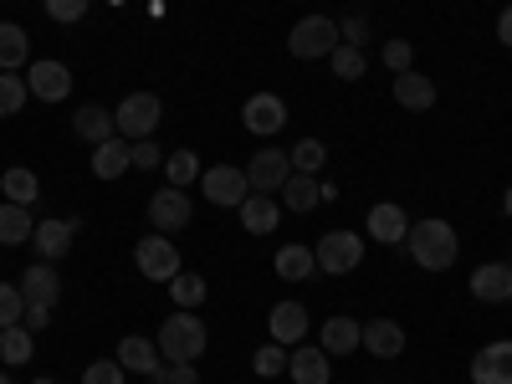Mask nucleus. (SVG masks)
<instances>
[{
	"mask_svg": "<svg viewBox=\"0 0 512 384\" xmlns=\"http://www.w3.org/2000/svg\"><path fill=\"white\" fill-rule=\"evenodd\" d=\"M159 354L169 359V364H195L200 354H205V344H210V328L190 313V308H180L175 318H164L159 323Z\"/></svg>",
	"mask_w": 512,
	"mask_h": 384,
	"instance_id": "nucleus-1",
	"label": "nucleus"
},
{
	"mask_svg": "<svg viewBox=\"0 0 512 384\" xmlns=\"http://www.w3.org/2000/svg\"><path fill=\"white\" fill-rule=\"evenodd\" d=\"M405 246H410V256H415L420 272H446V267L456 262V231H451L446 221H436V216L420 221V226H410Z\"/></svg>",
	"mask_w": 512,
	"mask_h": 384,
	"instance_id": "nucleus-2",
	"label": "nucleus"
},
{
	"mask_svg": "<svg viewBox=\"0 0 512 384\" xmlns=\"http://www.w3.org/2000/svg\"><path fill=\"white\" fill-rule=\"evenodd\" d=\"M333 47H338V21H328V16H303V21L287 31V52L297 62L333 57Z\"/></svg>",
	"mask_w": 512,
	"mask_h": 384,
	"instance_id": "nucleus-3",
	"label": "nucleus"
},
{
	"mask_svg": "<svg viewBox=\"0 0 512 384\" xmlns=\"http://www.w3.org/2000/svg\"><path fill=\"white\" fill-rule=\"evenodd\" d=\"M159 118H164V108H159V98H154V93H128V98L113 108V123H118V134H123L128 144L154 139Z\"/></svg>",
	"mask_w": 512,
	"mask_h": 384,
	"instance_id": "nucleus-4",
	"label": "nucleus"
},
{
	"mask_svg": "<svg viewBox=\"0 0 512 384\" xmlns=\"http://www.w3.org/2000/svg\"><path fill=\"white\" fill-rule=\"evenodd\" d=\"M313 256H318V272H323V277H344V272H354V267L364 262V236H354V231H328V236H318Z\"/></svg>",
	"mask_w": 512,
	"mask_h": 384,
	"instance_id": "nucleus-5",
	"label": "nucleus"
},
{
	"mask_svg": "<svg viewBox=\"0 0 512 384\" xmlns=\"http://www.w3.org/2000/svg\"><path fill=\"white\" fill-rule=\"evenodd\" d=\"M134 267H139V277H149V282H175V277L185 272L175 241H169L164 231H159V236H144V241L134 246Z\"/></svg>",
	"mask_w": 512,
	"mask_h": 384,
	"instance_id": "nucleus-6",
	"label": "nucleus"
},
{
	"mask_svg": "<svg viewBox=\"0 0 512 384\" xmlns=\"http://www.w3.org/2000/svg\"><path fill=\"white\" fill-rule=\"evenodd\" d=\"M200 190H205L210 205L241 210V200L251 195V180H246V169H236V164H216V169H205V175H200Z\"/></svg>",
	"mask_w": 512,
	"mask_h": 384,
	"instance_id": "nucleus-7",
	"label": "nucleus"
},
{
	"mask_svg": "<svg viewBox=\"0 0 512 384\" xmlns=\"http://www.w3.org/2000/svg\"><path fill=\"white\" fill-rule=\"evenodd\" d=\"M292 175V159L287 149H262V154H251L246 164V180H251V195H277Z\"/></svg>",
	"mask_w": 512,
	"mask_h": 384,
	"instance_id": "nucleus-8",
	"label": "nucleus"
},
{
	"mask_svg": "<svg viewBox=\"0 0 512 384\" xmlns=\"http://www.w3.org/2000/svg\"><path fill=\"white\" fill-rule=\"evenodd\" d=\"M190 216H195V205H190V195L185 190H175V185H169V190H159L154 200H149V226L154 231H185L190 226Z\"/></svg>",
	"mask_w": 512,
	"mask_h": 384,
	"instance_id": "nucleus-9",
	"label": "nucleus"
},
{
	"mask_svg": "<svg viewBox=\"0 0 512 384\" xmlns=\"http://www.w3.org/2000/svg\"><path fill=\"white\" fill-rule=\"evenodd\" d=\"M241 123L251 128V134L272 139V134H282V123H287V103L277 93H251L246 108H241Z\"/></svg>",
	"mask_w": 512,
	"mask_h": 384,
	"instance_id": "nucleus-10",
	"label": "nucleus"
},
{
	"mask_svg": "<svg viewBox=\"0 0 512 384\" xmlns=\"http://www.w3.org/2000/svg\"><path fill=\"white\" fill-rule=\"evenodd\" d=\"M26 88L41 98V103H62L67 93H72V67L67 62H31V72H26Z\"/></svg>",
	"mask_w": 512,
	"mask_h": 384,
	"instance_id": "nucleus-11",
	"label": "nucleus"
},
{
	"mask_svg": "<svg viewBox=\"0 0 512 384\" xmlns=\"http://www.w3.org/2000/svg\"><path fill=\"white\" fill-rule=\"evenodd\" d=\"M21 297H26V308H57V297H62V282L52 272V262H36L21 272Z\"/></svg>",
	"mask_w": 512,
	"mask_h": 384,
	"instance_id": "nucleus-12",
	"label": "nucleus"
},
{
	"mask_svg": "<svg viewBox=\"0 0 512 384\" xmlns=\"http://www.w3.org/2000/svg\"><path fill=\"white\" fill-rule=\"evenodd\" d=\"M287 374H292V384H328L333 359L323 354V344H318V349H313V344H297V349L287 354Z\"/></svg>",
	"mask_w": 512,
	"mask_h": 384,
	"instance_id": "nucleus-13",
	"label": "nucleus"
},
{
	"mask_svg": "<svg viewBox=\"0 0 512 384\" xmlns=\"http://www.w3.org/2000/svg\"><path fill=\"white\" fill-rule=\"evenodd\" d=\"M472 384H512V344H487L472 359Z\"/></svg>",
	"mask_w": 512,
	"mask_h": 384,
	"instance_id": "nucleus-14",
	"label": "nucleus"
},
{
	"mask_svg": "<svg viewBox=\"0 0 512 384\" xmlns=\"http://www.w3.org/2000/svg\"><path fill=\"white\" fill-rule=\"evenodd\" d=\"M267 328H272V344L297 349V344H303V333H308V308L303 303H277L272 318H267Z\"/></svg>",
	"mask_w": 512,
	"mask_h": 384,
	"instance_id": "nucleus-15",
	"label": "nucleus"
},
{
	"mask_svg": "<svg viewBox=\"0 0 512 384\" xmlns=\"http://www.w3.org/2000/svg\"><path fill=\"white\" fill-rule=\"evenodd\" d=\"M359 349H369L374 359H400L405 354V328L395 318H374V323H364V344Z\"/></svg>",
	"mask_w": 512,
	"mask_h": 384,
	"instance_id": "nucleus-16",
	"label": "nucleus"
},
{
	"mask_svg": "<svg viewBox=\"0 0 512 384\" xmlns=\"http://www.w3.org/2000/svg\"><path fill=\"white\" fill-rule=\"evenodd\" d=\"M395 103L400 108H410V113H431L436 108V82L431 77H425V72H400L395 77Z\"/></svg>",
	"mask_w": 512,
	"mask_h": 384,
	"instance_id": "nucleus-17",
	"label": "nucleus"
},
{
	"mask_svg": "<svg viewBox=\"0 0 512 384\" xmlns=\"http://www.w3.org/2000/svg\"><path fill=\"white\" fill-rule=\"evenodd\" d=\"M466 287H472V297H477V303H507L512 272H507V262H482L472 277H466Z\"/></svg>",
	"mask_w": 512,
	"mask_h": 384,
	"instance_id": "nucleus-18",
	"label": "nucleus"
},
{
	"mask_svg": "<svg viewBox=\"0 0 512 384\" xmlns=\"http://www.w3.org/2000/svg\"><path fill=\"white\" fill-rule=\"evenodd\" d=\"M77 226H82L77 216H72V221H41V226H36V236H31V241H36V251H41V262H62V256L72 251Z\"/></svg>",
	"mask_w": 512,
	"mask_h": 384,
	"instance_id": "nucleus-19",
	"label": "nucleus"
},
{
	"mask_svg": "<svg viewBox=\"0 0 512 384\" xmlns=\"http://www.w3.org/2000/svg\"><path fill=\"white\" fill-rule=\"evenodd\" d=\"M128 164H134V144H128L123 134H113V139L93 144V175H98V180H118Z\"/></svg>",
	"mask_w": 512,
	"mask_h": 384,
	"instance_id": "nucleus-20",
	"label": "nucleus"
},
{
	"mask_svg": "<svg viewBox=\"0 0 512 384\" xmlns=\"http://www.w3.org/2000/svg\"><path fill=\"white\" fill-rule=\"evenodd\" d=\"M369 236H374L379 246H405V236H410L405 210H400V205H374V210H369Z\"/></svg>",
	"mask_w": 512,
	"mask_h": 384,
	"instance_id": "nucleus-21",
	"label": "nucleus"
},
{
	"mask_svg": "<svg viewBox=\"0 0 512 384\" xmlns=\"http://www.w3.org/2000/svg\"><path fill=\"white\" fill-rule=\"evenodd\" d=\"M123 369H134V374H159L164 364V354H159V344H149V338H139V333H128L123 344H118V354H113Z\"/></svg>",
	"mask_w": 512,
	"mask_h": 384,
	"instance_id": "nucleus-22",
	"label": "nucleus"
},
{
	"mask_svg": "<svg viewBox=\"0 0 512 384\" xmlns=\"http://www.w3.org/2000/svg\"><path fill=\"white\" fill-rule=\"evenodd\" d=\"M277 221H282V205H277L272 195H246V200H241V226H246L251 236H272Z\"/></svg>",
	"mask_w": 512,
	"mask_h": 384,
	"instance_id": "nucleus-23",
	"label": "nucleus"
},
{
	"mask_svg": "<svg viewBox=\"0 0 512 384\" xmlns=\"http://www.w3.org/2000/svg\"><path fill=\"white\" fill-rule=\"evenodd\" d=\"M272 267L282 282H308V277H318V256H313V246H282L272 256Z\"/></svg>",
	"mask_w": 512,
	"mask_h": 384,
	"instance_id": "nucleus-24",
	"label": "nucleus"
},
{
	"mask_svg": "<svg viewBox=\"0 0 512 384\" xmlns=\"http://www.w3.org/2000/svg\"><path fill=\"white\" fill-rule=\"evenodd\" d=\"M277 195H282V205L292 210V216H308V210L323 205V185H318L313 175H287V185H282Z\"/></svg>",
	"mask_w": 512,
	"mask_h": 384,
	"instance_id": "nucleus-25",
	"label": "nucleus"
},
{
	"mask_svg": "<svg viewBox=\"0 0 512 384\" xmlns=\"http://www.w3.org/2000/svg\"><path fill=\"white\" fill-rule=\"evenodd\" d=\"M31 62V36L16 21H0V72H21Z\"/></svg>",
	"mask_w": 512,
	"mask_h": 384,
	"instance_id": "nucleus-26",
	"label": "nucleus"
},
{
	"mask_svg": "<svg viewBox=\"0 0 512 384\" xmlns=\"http://www.w3.org/2000/svg\"><path fill=\"white\" fill-rule=\"evenodd\" d=\"M72 134H77V139H88V144H103V139L118 134V123H113L108 108L88 103V108H77V113H72Z\"/></svg>",
	"mask_w": 512,
	"mask_h": 384,
	"instance_id": "nucleus-27",
	"label": "nucleus"
},
{
	"mask_svg": "<svg viewBox=\"0 0 512 384\" xmlns=\"http://www.w3.org/2000/svg\"><path fill=\"white\" fill-rule=\"evenodd\" d=\"M359 344H364V328H359L354 318H328V323H323V354H328V359H333V354L344 359V354H354Z\"/></svg>",
	"mask_w": 512,
	"mask_h": 384,
	"instance_id": "nucleus-28",
	"label": "nucleus"
},
{
	"mask_svg": "<svg viewBox=\"0 0 512 384\" xmlns=\"http://www.w3.org/2000/svg\"><path fill=\"white\" fill-rule=\"evenodd\" d=\"M0 195H6L11 205H36L41 200V180L31 175V169H6V175H0Z\"/></svg>",
	"mask_w": 512,
	"mask_h": 384,
	"instance_id": "nucleus-29",
	"label": "nucleus"
},
{
	"mask_svg": "<svg viewBox=\"0 0 512 384\" xmlns=\"http://www.w3.org/2000/svg\"><path fill=\"white\" fill-rule=\"evenodd\" d=\"M31 354H36V338H31V328H26V323L0 328V359H6L11 369H16V364H31Z\"/></svg>",
	"mask_w": 512,
	"mask_h": 384,
	"instance_id": "nucleus-30",
	"label": "nucleus"
},
{
	"mask_svg": "<svg viewBox=\"0 0 512 384\" xmlns=\"http://www.w3.org/2000/svg\"><path fill=\"white\" fill-rule=\"evenodd\" d=\"M36 236V221L26 216V205H0V246H21V241H31Z\"/></svg>",
	"mask_w": 512,
	"mask_h": 384,
	"instance_id": "nucleus-31",
	"label": "nucleus"
},
{
	"mask_svg": "<svg viewBox=\"0 0 512 384\" xmlns=\"http://www.w3.org/2000/svg\"><path fill=\"white\" fill-rule=\"evenodd\" d=\"M164 175H169V185L175 190H190L205 169H200V154L195 149H175V154H164Z\"/></svg>",
	"mask_w": 512,
	"mask_h": 384,
	"instance_id": "nucleus-32",
	"label": "nucleus"
},
{
	"mask_svg": "<svg viewBox=\"0 0 512 384\" xmlns=\"http://www.w3.org/2000/svg\"><path fill=\"white\" fill-rule=\"evenodd\" d=\"M287 159H292V175H318L328 164V149H323V139H303L297 149H287Z\"/></svg>",
	"mask_w": 512,
	"mask_h": 384,
	"instance_id": "nucleus-33",
	"label": "nucleus"
},
{
	"mask_svg": "<svg viewBox=\"0 0 512 384\" xmlns=\"http://www.w3.org/2000/svg\"><path fill=\"white\" fill-rule=\"evenodd\" d=\"M333 72H338V82H359L364 72H369V62H364V52L359 47H349V41H338V47H333Z\"/></svg>",
	"mask_w": 512,
	"mask_h": 384,
	"instance_id": "nucleus-34",
	"label": "nucleus"
},
{
	"mask_svg": "<svg viewBox=\"0 0 512 384\" xmlns=\"http://www.w3.org/2000/svg\"><path fill=\"white\" fill-rule=\"evenodd\" d=\"M26 98H31V88L16 77V72H0V118H16L21 108H26Z\"/></svg>",
	"mask_w": 512,
	"mask_h": 384,
	"instance_id": "nucleus-35",
	"label": "nucleus"
},
{
	"mask_svg": "<svg viewBox=\"0 0 512 384\" xmlns=\"http://www.w3.org/2000/svg\"><path fill=\"white\" fill-rule=\"evenodd\" d=\"M169 297H175V308H200L205 303V277H195V272H180L175 282H169Z\"/></svg>",
	"mask_w": 512,
	"mask_h": 384,
	"instance_id": "nucleus-36",
	"label": "nucleus"
},
{
	"mask_svg": "<svg viewBox=\"0 0 512 384\" xmlns=\"http://www.w3.org/2000/svg\"><path fill=\"white\" fill-rule=\"evenodd\" d=\"M21 318H26V297H21V287L0 282V328H11V323H21Z\"/></svg>",
	"mask_w": 512,
	"mask_h": 384,
	"instance_id": "nucleus-37",
	"label": "nucleus"
},
{
	"mask_svg": "<svg viewBox=\"0 0 512 384\" xmlns=\"http://www.w3.org/2000/svg\"><path fill=\"white\" fill-rule=\"evenodd\" d=\"M41 6H47V16L57 26H77L82 16H88V0H41Z\"/></svg>",
	"mask_w": 512,
	"mask_h": 384,
	"instance_id": "nucleus-38",
	"label": "nucleus"
},
{
	"mask_svg": "<svg viewBox=\"0 0 512 384\" xmlns=\"http://www.w3.org/2000/svg\"><path fill=\"white\" fill-rule=\"evenodd\" d=\"M379 57H384V67H390L395 77L415 67V52H410V41H384V52H379Z\"/></svg>",
	"mask_w": 512,
	"mask_h": 384,
	"instance_id": "nucleus-39",
	"label": "nucleus"
},
{
	"mask_svg": "<svg viewBox=\"0 0 512 384\" xmlns=\"http://www.w3.org/2000/svg\"><path fill=\"white\" fill-rule=\"evenodd\" d=\"M251 364H256V374H267V379L272 374H287V349L282 344H267V349H256Z\"/></svg>",
	"mask_w": 512,
	"mask_h": 384,
	"instance_id": "nucleus-40",
	"label": "nucleus"
},
{
	"mask_svg": "<svg viewBox=\"0 0 512 384\" xmlns=\"http://www.w3.org/2000/svg\"><path fill=\"white\" fill-rule=\"evenodd\" d=\"M82 384H123V364L118 359H93L88 374H82Z\"/></svg>",
	"mask_w": 512,
	"mask_h": 384,
	"instance_id": "nucleus-41",
	"label": "nucleus"
},
{
	"mask_svg": "<svg viewBox=\"0 0 512 384\" xmlns=\"http://www.w3.org/2000/svg\"><path fill=\"white\" fill-rule=\"evenodd\" d=\"M134 169H164V149L154 139H139L134 144Z\"/></svg>",
	"mask_w": 512,
	"mask_h": 384,
	"instance_id": "nucleus-42",
	"label": "nucleus"
},
{
	"mask_svg": "<svg viewBox=\"0 0 512 384\" xmlns=\"http://www.w3.org/2000/svg\"><path fill=\"white\" fill-rule=\"evenodd\" d=\"M338 41H349V47H359V52H364V41H369V21H364V16H349L344 26H338Z\"/></svg>",
	"mask_w": 512,
	"mask_h": 384,
	"instance_id": "nucleus-43",
	"label": "nucleus"
},
{
	"mask_svg": "<svg viewBox=\"0 0 512 384\" xmlns=\"http://www.w3.org/2000/svg\"><path fill=\"white\" fill-rule=\"evenodd\" d=\"M164 384H200V374H195V364H169Z\"/></svg>",
	"mask_w": 512,
	"mask_h": 384,
	"instance_id": "nucleus-44",
	"label": "nucleus"
},
{
	"mask_svg": "<svg viewBox=\"0 0 512 384\" xmlns=\"http://www.w3.org/2000/svg\"><path fill=\"white\" fill-rule=\"evenodd\" d=\"M31 333H41V328H52V308H26V318H21Z\"/></svg>",
	"mask_w": 512,
	"mask_h": 384,
	"instance_id": "nucleus-45",
	"label": "nucleus"
},
{
	"mask_svg": "<svg viewBox=\"0 0 512 384\" xmlns=\"http://www.w3.org/2000/svg\"><path fill=\"white\" fill-rule=\"evenodd\" d=\"M497 36H502V47H512V6H502V16H497Z\"/></svg>",
	"mask_w": 512,
	"mask_h": 384,
	"instance_id": "nucleus-46",
	"label": "nucleus"
},
{
	"mask_svg": "<svg viewBox=\"0 0 512 384\" xmlns=\"http://www.w3.org/2000/svg\"><path fill=\"white\" fill-rule=\"evenodd\" d=\"M502 210H507V221H512V190H507V195H502Z\"/></svg>",
	"mask_w": 512,
	"mask_h": 384,
	"instance_id": "nucleus-47",
	"label": "nucleus"
},
{
	"mask_svg": "<svg viewBox=\"0 0 512 384\" xmlns=\"http://www.w3.org/2000/svg\"><path fill=\"white\" fill-rule=\"evenodd\" d=\"M0 384H11V374H6V369H0Z\"/></svg>",
	"mask_w": 512,
	"mask_h": 384,
	"instance_id": "nucleus-48",
	"label": "nucleus"
},
{
	"mask_svg": "<svg viewBox=\"0 0 512 384\" xmlns=\"http://www.w3.org/2000/svg\"><path fill=\"white\" fill-rule=\"evenodd\" d=\"M31 384H57V379H31Z\"/></svg>",
	"mask_w": 512,
	"mask_h": 384,
	"instance_id": "nucleus-49",
	"label": "nucleus"
},
{
	"mask_svg": "<svg viewBox=\"0 0 512 384\" xmlns=\"http://www.w3.org/2000/svg\"><path fill=\"white\" fill-rule=\"evenodd\" d=\"M507 303H512V287H507Z\"/></svg>",
	"mask_w": 512,
	"mask_h": 384,
	"instance_id": "nucleus-50",
	"label": "nucleus"
},
{
	"mask_svg": "<svg viewBox=\"0 0 512 384\" xmlns=\"http://www.w3.org/2000/svg\"><path fill=\"white\" fill-rule=\"evenodd\" d=\"M507 272H512V256H507Z\"/></svg>",
	"mask_w": 512,
	"mask_h": 384,
	"instance_id": "nucleus-51",
	"label": "nucleus"
}]
</instances>
